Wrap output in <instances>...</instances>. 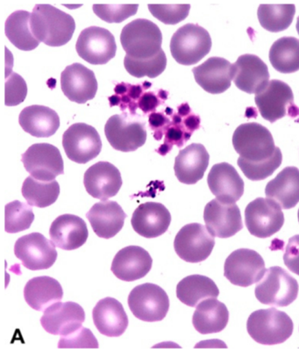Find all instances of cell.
<instances>
[{
  "mask_svg": "<svg viewBox=\"0 0 299 353\" xmlns=\"http://www.w3.org/2000/svg\"><path fill=\"white\" fill-rule=\"evenodd\" d=\"M233 145L240 155L238 166L250 181H263L282 165L281 150L276 147L268 128L259 123L240 125L234 131Z\"/></svg>",
  "mask_w": 299,
  "mask_h": 353,
  "instance_id": "obj_1",
  "label": "cell"
},
{
  "mask_svg": "<svg viewBox=\"0 0 299 353\" xmlns=\"http://www.w3.org/2000/svg\"><path fill=\"white\" fill-rule=\"evenodd\" d=\"M30 26L34 37L50 47H61L69 43L76 30L72 15L46 4L34 6Z\"/></svg>",
  "mask_w": 299,
  "mask_h": 353,
  "instance_id": "obj_2",
  "label": "cell"
},
{
  "mask_svg": "<svg viewBox=\"0 0 299 353\" xmlns=\"http://www.w3.org/2000/svg\"><path fill=\"white\" fill-rule=\"evenodd\" d=\"M247 330L251 338L260 345H276L291 338L294 324L287 314L270 307L251 314Z\"/></svg>",
  "mask_w": 299,
  "mask_h": 353,
  "instance_id": "obj_3",
  "label": "cell"
},
{
  "mask_svg": "<svg viewBox=\"0 0 299 353\" xmlns=\"http://www.w3.org/2000/svg\"><path fill=\"white\" fill-rule=\"evenodd\" d=\"M121 41L127 56L136 60L152 59L163 50L162 32L158 26L146 19H137L125 25Z\"/></svg>",
  "mask_w": 299,
  "mask_h": 353,
  "instance_id": "obj_4",
  "label": "cell"
},
{
  "mask_svg": "<svg viewBox=\"0 0 299 353\" xmlns=\"http://www.w3.org/2000/svg\"><path fill=\"white\" fill-rule=\"evenodd\" d=\"M212 45V38L207 30L198 24L189 23L173 34L170 52L179 64L193 65L210 53Z\"/></svg>",
  "mask_w": 299,
  "mask_h": 353,
  "instance_id": "obj_5",
  "label": "cell"
},
{
  "mask_svg": "<svg viewBox=\"0 0 299 353\" xmlns=\"http://www.w3.org/2000/svg\"><path fill=\"white\" fill-rule=\"evenodd\" d=\"M299 285L297 280L279 266L266 270L256 285L255 294L260 303L284 307L294 303L298 298Z\"/></svg>",
  "mask_w": 299,
  "mask_h": 353,
  "instance_id": "obj_6",
  "label": "cell"
},
{
  "mask_svg": "<svg viewBox=\"0 0 299 353\" xmlns=\"http://www.w3.org/2000/svg\"><path fill=\"white\" fill-rule=\"evenodd\" d=\"M169 119L162 130L154 133L157 141L163 143L156 150L160 155L165 156L174 146L181 148L188 142L194 131L200 128V117L192 111L188 103L180 105L176 112L169 108Z\"/></svg>",
  "mask_w": 299,
  "mask_h": 353,
  "instance_id": "obj_7",
  "label": "cell"
},
{
  "mask_svg": "<svg viewBox=\"0 0 299 353\" xmlns=\"http://www.w3.org/2000/svg\"><path fill=\"white\" fill-rule=\"evenodd\" d=\"M255 101L260 115L270 123L286 115L291 117L299 115V109L294 103L293 92L281 80H270L269 85L256 95Z\"/></svg>",
  "mask_w": 299,
  "mask_h": 353,
  "instance_id": "obj_8",
  "label": "cell"
},
{
  "mask_svg": "<svg viewBox=\"0 0 299 353\" xmlns=\"http://www.w3.org/2000/svg\"><path fill=\"white\" fill-rule=\"evenodd\" d=\"M128 306L136 319L143 322H160L169 312V299L159 285L145 283L131 291Z\"/></svg>",
  "mask_w": 299,
  "mask_h": 353,
  "instance_id": "obj_9",
  "label": "cell"
},
{
  "mask_svg": "<svg viewBox=\"0 0 299 353\" xmlns=\"http://www.w3.org/2000/svg\"><path fill=\"white\" fill-rule=\"evenodd\" d=\"M281 208L269 198L260 197L251 201L245 210V224L251 235L268 239L278 233L285 223Z\"/></svg>",
  "mask_w": 299,
  "mask_h": 353,
  "instance_id": "obj_10",
  "label": "cell"
},
{
  "mask_svg": "<svg viewBox=\"0 0 299 353\" xmlns=\"http://www.w3.org/2000/svg\"><path fill=\"white\" fill-rule=\"evenodd\" d=\"M265 262L256 250L239 249L231 252L224 265V275L231 284L247 288L262 280Z\"/></svg>",
  "mask_w": 299,
  "mask_h": 353,
  "instance_id": "obj_11",
  "label": "cell"
},
{
  "mask_svg": "<svg viewBox=\"0 0 299 353\" xmlns=\"http://www.w3.org/2000/svg\"><path fill=\"white\" fill-rule=\"evenodd\" d=\"M63 146L68 159L77 163H87L101 152L102 142L94 127L75 123L64 132Z\"/></svg>",
  "mask_w": 299,
  "mask_h": 353,
  "instance_id": "obj_12",
  "label": "cell"
},
{
  "mask_svg": "<svg viewBox=\"0 0 299 353\" xmlns=\"http://www.w3.org/2000/svg\"><path fill=\"white\" fill-rule=\"evenodd\" d=\"M214 246V236L200 223L183 226L174 241L176 254L188 263L205 261L211 255Z\"/></svg>",
  "mask_w": 299,
  "mask_h": 353,
  "instance_id": "obj_13",
  "label": "cell"
},
{
  "mask_svg": "<svg viewBox=\"0 0 299 353\" xmlns=\"http://www.w3.org/2000/svg\"><path fill=\"white\" fill-rule=\"evenodd\" d=\"M25 171L41 181H53L64 173L60 150L50 143H35L21 157Z\"/></svg>",
  "mask_w": 299,
  "mask_h": 353,
  "instance_id": "obj_14",
  "label": "cell"
},
{
  "mask_svg": "<svg viewBox=\"0 0 299 353\" xmlns=\"http://www.w3.org/2000/svg\"><path fill=\"white\" fill-rule=\"evenodd\" d=\"M76 50L79 56L93 65H103L111 61L116 54L114 34L105 28L90 27L80 33Z\"/></svg>",
  "mask_w": 299,
  "mask_h": 353,
  "instance_id": "obj_15",
  "label": "cell"
},
{
  "mask_svg": "<svg viewBox=\"0 0 299 353\" xmlns=\"http://www.w3.org/2000/svg\"><path fill=\"white\" fill-rule=\"evenodd\" d=\"M16 258L32 271L46 270L56 261V245L41 233L19 237L14 245Z\"/></svg>",
  "mask_w": 299,
  "mask_h": 353,
  "instance_id": "obj_16",
  "label": "cell"
},
{
  "mask_svg": "<svg viewBox=\"0 0 299 353\" xmlns=\"http://www.w3.org/2000/svg\"><path fill=\"white\" fill-rule=\"evenodd\" d=\"M105 134L111 146L122 152H135L143 146L147 140L145 124L131 120L127 114L109 118Z\"/></svg>",
  "mask_w": 299,
  "mask_h": 353,
  "instance_id": "obj_17",
  "label": "cell"
},
{
  "mask_svg": "<svg viewBox=\"0 0 299 353\" xmlns=\"http://www.w3.org/2000/svg\"><path fill=\"white\" fill-rule=\"evenodd\" d=\"M204 220L212 235L218 239L234 236L243 229V218L236 203H226L218 199L205 206Z\"/></svg>",
  "mask_w": 299,
  "mask_h": 353,
  "instance_id": "obj_18",
  "label": "cell"
},
{
  "mask_svg": "<svg viewBox=\"0 0 299 353\" xmlns=\"http://www.w3.org/2000/svg\"><path fill=\"white\" fill-rule=\"evenodd\" d=\"M61 86L63 94L77 104L92 101L98 91L94 72L79 63L67 66L61 74Z\"/></svg>",
  "mask_w": 299,
  "mask_h": 353,
  "instance_id": "obj_19",
  "label": "cell"
},
{
  "mask_svg": "<svg viewBox=\"0 0 299 353\" xmlns=\"http://www.w3.org/2000/svg\"><path fill=\"white\" fill-rule=\"evenodd\" d=\"M85 313L79 304L68 301L51 305L44 311L41 323L48 333L66 336L75 332L85 322Z\"/></svg>",
  "mask_w": 299,
  "mask_h": 353,
  "instance_id": "obj_20",
  "label": "cell"
},
{
  "mask_svg": "<svg viewBox=\"0 0 299 353\" xmlns=\"http://www.w3.org/2000/svg\"><path fill=\"white\" fill-rule=\"evenodd\" d=\"M233 68L236 88L247 94H258L269 85L268 66L256 54H243L233 63Z\"/></svg>",
  "mask_w": 299,
  "mask_h": 353,
  "instance_id": "obj_21",
  "label": "cell"
},
{
  "mask_svg": "<svg viewBox=\"0 0 299 353\" xmlns=\"http://www.w3.org/2000/svg\"><path fill=\"white\" fill-rule=\"evenodd\" d=\"M83 184L91 196L105 201L121 190V174L117 167L111 163L99 162L87 170Z\"/></svg>",
  "mask_w": 299,
  "mask_h": 353,
  "instance_id": "obj_22",
  "label": "cell"
},
{
  "mask_svg": "<svg viewBox=\"0 0 299 353\" xmlns=\"http://www.w3.org/2000/svg\"><path fill=\"white\" fill-rule=\"evenodd\" d=\"M153 259L146 250L140 246H127L116 254L111 270L121 281L132 282L146 276L152 268Z\"/></svg>",
  "mask_w": 299,
  "mask_h": 353,
  "instance_id": "obj_23",
  "label": "cell"
},
{
  "mask_svg": "<svg viewBox=\"0 0 299 353\" xmlns=\"http://www.w3.org/2000/svg\"><path fill=\"white\" fill-rule=\"evenodd\" d=\"M196 82L205 92L220 94L230 88L234 79L233 64L222 57H211L192 70Z\"/></svg>",
  "mask_w": 299,
  "mask_h": 353,
  "instance_id": "obj_24",
  "label": "cell"
},
{
  "mask_svg": "<svg viewBox=\"0 0 299 353\" xmlns=\"http://www.w3.org/2000/svg\"><path fill=\"white\" fill-rule=\"evenodd\" d=\"M172 223L169 211L162 203L146 202L134 210L131 223L135 232L146 239H156L168 230Z\"/></svg>",
  "mask_w": 299,
  "mask_h": 353,
  "instance_id": "obj_25",
  "label": "cell"
},
{
  "mask_svg": "<svg viewBox=\"0 0 299 353\" xmlns=\"http://www.w3.org/2000/svg\"><path fill=\"white\" fill-rule=\"evenodd\" d=\"M212 194L226 203H236L244 194V181L230 163H220L212 166L207 176Z\"/></svg>",
  "mask_w": 299,
  "mask_h": 353,
  "instance_id": "obj_26",
  "label": "cell"
},
{
  "mask_svg": "<svg viewBox=\"0 0 299 353\" xmlns=\"http://www.w3.org/2000/svg\"><path fill=\"white\" fill-rule=\"evenodd\" d=\"M50 236L54 245L65 250L80 248L88 239L85 221L74 214H62L51 224Z\"/></svg>",
  "mask_w": 299,
  "mask_h": 353,
  "instance_id": "obj_27",
  "label": "cell"
},
{
  "mask_svg": "<svg viewBox=\"0 0 299 353\" xmlns=\"http://www.w3.org/2000/svg\"><path fill=\"white\" fill-rule=\"evenodd\" d=\"M210 156L204 145L192 143L180 150L176 157L175 174L183 184L194 185L200 181L207 172Z\"/></svg>",
  "mask_w": 299,
  "mask_h": 353,
  "instance_id": "obj_28",
  "label": "cell"
},
{
  "mask_svg": "<svg viewBox=\"0 0 299 353\" xmlns=\"http://www.w3.org/2000/svg\"><path fill=\"white\" fill-rule=\"evenodd\" d=\"M92 317L96 328L109 338H118L127 329V314L120 301L114 298L99 301L93 309Z\"/></svg>",
  "mask_w": 299,
  "mask_h": 353,
  "instance_id": "obj_29",
  "label": "cell"
},
{
  "mask_svg": "<svg viewBox=\"0 0 299 353\" xmlns=\"http://www.w3.org/2000/svg\"><path fill=\"white\" fill-rule=\"evenodd\" d=\"M86 217L96 236L110 239L122 230L127 214L117 202L105 201L96 203Z\"/></svg>",
  "mask_w": 299,
  "mask_h": 353,
  "instance_id": "obj_30",
  "label": "cell"
},
{
  "mask_svg": "<svg viewBox=\"0 0 299 353\" xmlns=\"http://www.w3.org/2000/svg\"><path fill=\"white\" fill-rule=\"evenodd\" d=\"M19 123L22 130L31 136L46 138L56 133L60 127V118L53 109L34 105L21 111Z\"/></svg>",
  "mask_w": 299,
  "mask_h": 353,
  "instance_id": "obj_31",
  "label": "cell"
},
{
  "mask_svg": "<svg viewBox=\"0 0 299 353\" xmlns=\"http://www.w3.org/2000/svg\"><path fill=\"white\" fill-rule=\"evenodd\" d=\"M266 196L278 202L284 210H291L299 202V170L286 167L266 185Z\"/></svg>",
  "mask_w": 299,
  "mask_h": 353,
  "instance_id": "obj_32",
  "label": "cell"
},
{
  "mask_svg": "<svg viewBox=\"0 0 299 353\" xmlns=\"http://www.w3.org/2000/svg\"><path fill=\"white\" fill-rule=\"evenodd\" d=\"M229 311L226 305L216 298H208L197 306L192 317L193 326L203 335L218 333L226 328Z\"/></svg>",
  "mask_w": 299,
  "mask_h": 353,
  "instance_id": "obj_33",
  "label": "cell"
},
{
  "mask_svg": "<svg viewBox=\"0 0 299 353\" xmlns=\"http://www.w3.org/2000/svg\"><path fill=\"white\" fill-rule=\"evenodd\" d=\"M63 297L62 285L56 279L43 276L28 281L24 288V298L27 303L37 311L45 310Z\"/></svg>",
  "mask_w": 299,
  "mask_h": 353,
  "instance_id": "obj_34",
  "label": "cell"
},
{
  "mask_svg": "<svg viewBox=\"0 0 299 353\" xmlns=\"http://www.w3.org/2000/svg\"><path fill=\"white\" fill-rule=\"evenodd\" d=\"M220 290L212 279L204 275H189L183 279L176 287V297L189 307H197L208 298H217Z\"/></svg>",
  "mask_w": 299,
  "mask_h": 353,
  "instance_id": "obj_35",
  "label": "cell"
},
{
  "mask_svg": "<svg viewBox=\"0 0 299 353\" xmlns=\"http://www.w3.org/2000/svg\"><path fill=\"white\" fill-rule=\"evenodd\" d=\"M30 20V12L21 10L12 12L6 21V35L19 50H34L40 44L32 33Z\"/></svg>",
  "mask_w": 299,
  "mask_h": 353,
  "instance_id": "obj_36",
  "label": "cell"
},
{
  "mask_svg": "<svg viewBox=\"0 0 299 353\" xmlns=\"http://www.w3.org/2000/svg\"><path fill=\"white\" fill-rule=\"evenodd\" d=\"M273 68L285 74L299 70V40L291 37L280 38L269 50Z\"/></svg>",
  "mask_w": 299,
  "mask_h": 353,
  "instance_id": "obj_37",
  "label": "cell"
},
{
  "mask_svg": "<svg viewBox=\"0 0 299 353\" xmlns=\"http://www.w3.org/2000/svg\"><path fill=\"white\" fill-rule=\"evenodd\" d=\"M21 192L30 206L44 208L57 201L60 185L56 181H41L31 176L25 179Z\"/></svg>",
  "mask_w": 299,
  "mask_h": 353,
  "instance_id": "obj_38",
  "label": "cell"
},
{
  "mask_svg": "<svg viewBox=\"0 0 299 353\" xmlns=\"http://www.w3.org/2000/svg\"><path fill=\"white\" fill-rule=\"evenodd\" d=\"M295 14L293 4L260 5L257 12L260 26L272 33L287 30L293 21Z\"/></svg>",
  "mask_w": 299,
  "mask_h": 353,
  "instance_id": "obj_39",
  "label": "cell"
},
{
  "mask_svg": "<svg viewBox=\"0 0 299 353\" xmlns=\"http://www.w3.org/2000/svg\"><path fill=\"white\" fill-rule=\"evenodd\" d=\"M34 220V214L30 205L14 201L6 205L5 230L10 234L27 230Z\"/></svg>",
  "mask_w": 299,
  "mask_h": 353,
  "instance_id": "obj_40",
  "label": "cell"
},
{
  "mask_svg": "<svg viewBox=\"0 0 299 353\" xmlns=\"http://www.w3.org/2000/svg\"><path fill=\"white\" fill-rule=\"evenodd\" d=\"M124 65L127 72L135 78L149 77L150 79H156L165 70L167 57L163 50L152 59L144 60L133 59L125 54Z\"/></svg>",
  "mask_w": 299,
  "mask_h": 353,
  "instance_id": "obj_41",
  "label": "cell"
},
{
  "mask_svg": "<svg viewBox=\"0 0 299 353\" xmlns=\"http://www.w3.org/2000/svg\"><path fill=\"white\" fill-rule=\"evenodd\" d=\"M151 88V83L144 82L143 85H130V83L122 82L116 85L115 94L109 98L111 107L118 105L122 111L130 109V114H136L138 102L144 94L145 90Z\"/></svg>",
  "mask_w": 299,
  "mask_h": 353,
  "instance_id": "obj_42",
  "label": "cell"
},
{
  "mask_svg": "<svg viewBox=\"0 0 299 353\" xmlns=\"http://www.w3.org/2000/svg\"><path fill=\"white\" fill-rule=\"evenodd\" d=\"M139 5H93V12L107 23H121L136 14Z\"/></svg>",
  "mask_w": 299,
  "mask_h": 353,
  "instance_id": "obj_43",
  "label": "cell"
},
{
  "mask_svg": "<svg viewBox=\"0 0 299 353\" xmlns=\"http://www.w3.org/2000/svg\"><path fill=\"white\" fill-rule=\"evenodd\" d=\"M191 5H149L154 18L166 25H176L188 17Z\"/></svg>",
  "mask_w": 299,
  "mask_h": 353,
  "instance_id": "obj_44",
  "label": "cell"
},
{
  "mask_svg": "<svg viewBox=\"0 0 299 353\" xmlns=\"http://www.w3.org/2000/svg\"><path fill=\"white\" fill-rule=\"evenodd\" d=\"M99 342L95 336L87 328L80 327L69 335L61 336L58 348H99Z\"/></svg>",
  "mask_w": 299,
  "mask_h": 353,
  "instance_id": "obj_45",
  "label": "cell"
},
{
  "mask_svg": "<svg viewBox=\"0 0 299 353\" xmlns=\"http://www.w3.org/2000/svg\"><path fill=\"white\" fill-rule=\"evenodd\" d=\"M27 83L19 74L12 72L6 82V105L15 107L22 103L27 97Z\"/></svg>",
  "mask_w": 299,
  "mask_h": 353,
  "instance_id": "obj_46",
  "label": "cell"
},
{
  "mask_svg": "<svg viewBox=\"0 0 299 353\" xmlns=\"http://www.w3.org/2000/svg\"><path fill=\"white\" fill-rule=\"evenodd\" d=\"M284 261L289 271L299 276V235L289 239L284 255Z\"/></svg>",
  "mask_w": 299,
  "mask_h": 353,
  "instance_id": "obj_47",
  "label": "cell"
},
{
  "mask_svg": "<svg viewBox=\"0 0 299 353\" xmlns=\"http://www.w3.org/2000/svg\"><path fill=\"white\" fill-rule=\"evenodd\" d=\"M167 97H168L167 92L163 91V90H160L158 94H154L153 92H144L138 102V108L144 114H149L150 112L156 110L158 105H162L166 101Z\"/></svg>",
  "mask_w": 299,
  "mask_h": 353,
  "instance_id": "obj_48",
  "label": "cell"
},
{
  "mask_svg": "<svg viewBox=\"0 0 299 353\" xmlns=\"http://www.w3.org/2000/svg\"><path fill=\"white\" fill-rule=\"evenodd\" d=\"M296 28H297V31L299 34V17L298 18L297 26H296Z\"/></svg>",
  "mask_w": 299,
  "mask_h": 353,
  "instance_id": "obj_49",
  "label": "cell"
},
{
  "mask_svg": "<svg viewBox=\"0 0 299 353\" xmlns=\"http://www.w3.org/2000/svg\"><path fill=\"white\" fill-rule=\"evenodd\" d=\"M298 221H299V210H298Z\"/></svg>",
  "mask_w": 299,
  "mask_h": 353,
  "instance_id": "obj_50",
  "label": "cell"
}]
</instances>
